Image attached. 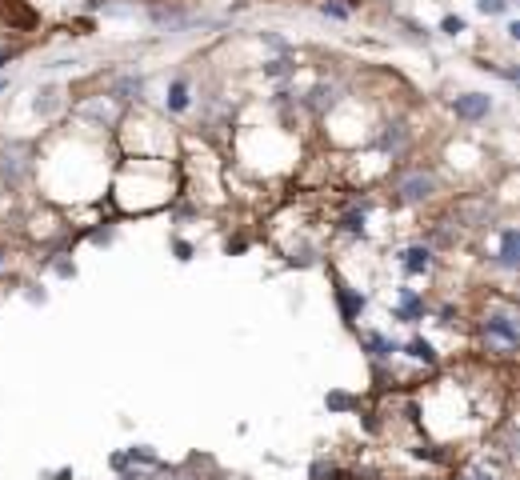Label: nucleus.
Wrapping results in <instances>:
<instances>
[{
    "mask_svg": "<svg viewBox=\"0 0 520 480\" xmlns=\"http://www.w3.org/2000/svg\"><path fill=\"white\" fill-rule=\"evenodd\" d=\"M345 228H348V233H365V212H348Z\"/></svg>",
    "mask_w": 520,
    "mask_h": 480,
    "instance_id": "nucleus-13",
    "label": "nucleus"
},
{
    "mask_svg": "<svg viewBox=\"0 0 520 480\" xmlns=\"http://www.w3.org/2000/svg\"><path fill=\"white\" fill-rule=\"evenodd\" d=\"M16 57V49H0V64H5V60H13Z\"/></svg>",
    "mask_w": 520,
    "mask_h": 480,
    "instance_id": "nucleus-16",
    "label": "nucleus"
},
{
    "mask_svg": "<svg viewBox=\"0 0 520 480\" xmlns=\"http://www.w3.org/2000/svg\"><path fill=\"white\" fill-rule=\"evenodd\" d=\"M460 480H500V468H497V465H488V460H477V465L464 468V476H460Z\"/></svg>",
    "mask_w": 520,
    "mask_h": 480,
    "instance_id": "nucleus-9",
    "label": "nucleus"
},
{
    "mask_svg": "<svg viewBox=\"0 0 520 480\" xmlns=\"http://www.w3.org/2000/svg\"><path fill=\"white\" fill-rule=\"evenodd\" d=\"M480 13H488V16L508 13V0H480Z\"/></svg>",
    "mask_w": 520,
    "mask_h": 480,
    "instance_id": "nucleus-12",
    "label": "nucleus"
},
{
    "mask_svg": "<svg viewBox=\"0 0 520 480\" xmlns=\"http://www.w3.org/2000/svg\"><path fill=\"white\" fill-rule=\"evenodd\" d=\"M452 113H457L460 120H485L492 113V100L485 97V92H464V97L452 100Z\"/></svg>",
    "mask_w": 520,
    "mask_h": 480,
    "instance_id": "nucleus-2",
    "label": "nucleus"
},
{
    "mask_svg": "<svg viewBox=\"0 0 520 480\" xmlns=\"http://www.w3.org/2000/svg\"><path fill=\"white\" fill-rule=\"evenodd\" d=\"M169 108H172V113H184V108H189V85H184V80H172V88H169Z\"/></svg>",
    "mask_w": 520,
    "mask_h": 480,
    "instance_id": "nucleus-11",
    "label": "nucleus"
},
{
    "mask_svg": "<svg viewBox=\"0 0 520 480\" xmlns=\"http://www.w3.org/2000/svg\"><path fill=\"white\" fill-rule=\"evenodd\" d=\"M365 348L373 353L376 360H385V356H393L396 353V345L388 337H380V332H365Z\"/></svg>",
    "mask_w": 520,
    "mask_h": 480,
    "instance_id": "nucleus-6",
    "label": "nucleus"
},
{
    "mask_svg": "<svg viewBox=\"0 0 520 480\" xmlns=\"http://www.w3.org/2000/svg\"><path fill=\"white\" fill-rule=\"evenodd\" d=\"M0 264H5V256H0Z\"/></svg>",
    "mask_w": 520,
    "mask_h": 480,
    "instance_id": "nucleus-17",
    "label": "nucleus"
},
{
    "mask_svg": "<svg viewBox=\"0 0 520 480\" xmlns=\"http://www.w3.org/2000/svg\"><path fill=\"white\" fill-rule=\"evenodd\" d=\"M337 297H340V309H345V317H348V320L357 317L360 309H365V297H360V292H352L348 284H340V289H337Z\"/></svg>",
    "mask_w": 520,
    "mask_h": 480,
    "instance_id": "nucleus-8",
    "label": "nucleus"
},
{
    "mask_svg": "<svg viewBox=\"0 0 520 480\" xmlns=\"http://www.w3.org/2000/svg\"><path fill=\"white\" fill-rule=\"evenodd\" d=\"M401 264H404L408 272H429L432 269V253H429V248H404Z\"/></svg>",
    "mask_w": 520,
    "mask_h": 480,
    "instance_id": "nucleus-4",
    "label": "nucleus"
},
{
    "mask_svg": "<svg viewBox=\"0 0 520 480\" xmlns=\"http://www.w3.org/2000/svg\"><path fill=\"white\" fill-rule=\"evenodd\" d=\"M485 328H488V332H497V337L505 340V345H516V325H513V317H508V312H492Z\"/></svg>",
    "mask_w": 520,
    "mask_h": 480,
    "instance_id": "nucleus-3",
    "label": "nucleus"
},
{
    "mask_svg": "<svg viewBox=\"0 0 520 480\" xmlns=\"http://www.w3.org/2000/svg\"><path fill=\"white\" fill-rule=\"evenodd\" d=\"M432 189H436V180H432V172H424V169L404 172V177L396 180V197L408 200V205H416V200H429Z\"/></svg>",
    "mask_w": 520,
    "mask_h": 480,
    "instance_id": "nucleus-1",
    "label": "nucleus"
},
{
    "mask_svg": "<svg viewBox=\"0 0 520 480\" xmlns=\"http://www.w3.org/2000/svg\"><path fill=\"white\" fill-rule=\"evenodd\" d=\"M329 404H332V409H352V401H348V396H345V392L329 396Z\"/></svg>",
    "mask_w": 520,
    "mask_h": 480,
    "instance_id": "nucleus-14",
    "label": "nucleus"
},
{
    "mask_svg": "<svg viewBox=\"0 0 520 480\" xmlns=\"http://www.w3.org/2000/svg\"><path fill=\"white\" fill-rule=\"evenodd\" d=\"M516 253H520L516 228H505V236H500V264H505V269H516Z\"/></svg>",
    "mask_w": 520,
    "mask_h": 480,
    "instance_id": "nucleus-5",
    "label": "nucleus"
},
{
    "mask_svg": "<svg viewBox=\"0 0 520 480\" xmlns=\"http://www.w3.org/2000/svg\"><path fill=\"white\" fill-rule=\"evenodd\" d=\"M424 312V304L416 300V292L413 289H401V309H396V317L401 320H416Z\"/></svg>",
    "mask_w": 520,
    "mask_h": 480,
    "instance_id": "nucleus-7",
    "label": "nucleus"
},
{
    "mask_svg": "<svg viewBox=\"0 0 520 480\" xmlns=\"http://www.w3.org/2000/svg\"><path fill=\"white\" fill-rule=\"evenodd\" d=\"M404 353L413 356V360H424V365H432V360H436L432 345H429V340H421V337H416V340H408V345H404Z\"/></svg>",
    "mask_w": 520,
    "mask_h": 480,
    "instance_id": "nucleus-10",
    "label": "nucleus"
},
{
    "mask_svg": "<svg viewBox=\"0 0 520 480\" xmlns=\"http://www.w3.org/2000/svg\"><path fill=\"white\" fill-rule=\"evenodd\" d=\"M460 29H464L460 16H449V21H444V32H460Z\"/></svg>",
    "mask_w": 520,
    "mask_h": 480,
    "instance_id": "nucleus-15",
    "label": "nucleus"
}]
</instances>
